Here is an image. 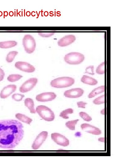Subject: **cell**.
I'll list each match as a JSON object with an SVG mask.
<instances>
[{
	"label": "cell",
	"instance_id": "10",
	"mask_svg": "<svg viewBox=\"0 0 125 167\" xmlns=\"http://www.w3.org/2000/svg\"><path fill=\"white\" fill-rule=\"evenodd\" d=\"M84 93V91L82 89L76 88L66 91L64 95L68 98H77L82 96Z\"/></svg>",
	"mask_w": 125,
	"mask_h": 167
},
{
	"label": "cell",
	"instance_id": "24",
	"mask_svg": "<svg viewBox=\"0 0 125 167\" xmlns=\"http://www.w3.org/2000/svg\"><path fill=\"white\" fill-rule=\"evenodd\" d=\"M96 72L99 74H104L105 73V62L100 64L97 68Z\"/></svg>",
	"mask_w": 125,
	"mask_h": 167
},
{
	"label": "cell",
	"instance_id": "2",
	"mask_svg": "<svg viewBox=\"0 0 125 167\" xmlns=\"http://www.w3.org/2000/svg\"><path fill=\"white\" fill-rule=\"evenodd\" d=\"M75 82L74 79L69 77H59L52 80L50 83V85L57 88L69 87L73 85Z\"/></svg>",
	"mask_w": 125,
	"mask_h": 167
},
{
	"label": "cell",
	"instance_id": "18",
	"mask_svg": "<svg viewBox=\"0 0 125 167\" xmlns=\"http://www.w3.org/2000/svg\"><path fill=\"white\" fill-rule=\"evenodd\" d=\"M105 91L104 85L102 86L93 90L89 94L88 97L92 98L98 94L104 92Z\"/></svg>",
	"mask_w": 125,
	"mask_h": 167
},
{
	"label": "cell",
	"instance_id": "20",
	"mask_svg": "<svg viewBox=\"0 0 125 167\" xmlns=\"http://www.w3.org/2000/svg\"><path fill=\"white\" fill-rule=\"evenodd\" d=\"M18 53V52L16 51H13L9 52L6 57V61L9 63L12 62Z\"/></svg>",
	"mask_w": 125,
	"mask_h": 167
},
{
	"label": "cell",
	"instance_id": "19",
	"mask_svg": "<svg viewBox=\"0 0 125 167\" xmlns=\"http://www.w3.org/2000/svg\"><path fill=\"white\" fill-rule=\"evenodd\" d=\"M15 117L19 120L28 124H30L32 121V119L31 118L24 114L20 113L16 114Z\"/></svg>",
	"mask_w": 125,
	"mask_h": 167
},
{
	"label": "cell",
	"instance_id": "29",
	"mask_svg": "<svg viewBox=\"0 0 125 167\" xmlns=\"http://www.w3.org/2000/svg\"><path fill=\"white\" fill-rule=\"evenodd\" d=\"M55 33V32H39L38 34L43 37H48L52 36Z\"/></svg>",
	"mask_w": 125,
	"mask_h": 167
},
{
	"label": "cell",
	"instance_id": "9",
	"mask_svg": "<svg viewBox=\"0 0 125 167\" xmlns=\"http://www.w3.org/2000/svg\"><path fill=\"white\" fill-rule=\"evenodd\" d=\"M15 66L20 70L28 73H32L35 70V68L33 66L26 62H17L15 64Z\"/></svg>",
	"mask_w": 125,
	"mask_h": 167
},
{
	"label": "cell",
	"instance_id": "27",
	"mask_svg": "<svg viewBox=\"0 0 125 167\" xmlns=\"http://www.w3.org/2000/svg\"><path fill=\"white\" fill-rule=\"evenodd\" d=\"M24 95L19 93L13 94L11 96L12 98L16 101H21L24 97Z\"/></svg>",
	"mask_w": 125,
	"mask_h": 167
},
{
	"label": "cell",
	"instance_id": "31",
	"mask_svg": "<svg viewBox=\"0 0 125 167\" xmlns=\"http://www.w3.org/2000/svg\"><path fill=\"white\" fill-rule=\"evenodd\" d=\"M5 75V74L4 71L0 68V82L3 79Z\"/></svg>",
	"mask_w": 125,
	"mask_h": 167
},
{
	"label": "cell",
	"instance_id": "26",
	"mask_svg": "<svg viewBox=\"0 0 125 167\" xmlns=\"http://www.w3.org/2000/svg\"><path fill=\"white\" fill-rule=\"evenodd\" d=\"M79 114V116L85 121L90 122L92 120V118L85 112H81Z\"/></svg>",
	"mask_w": 125,
	"mask_h": 167
},
{
	"label": "cell",
	"instance_id": "1",
	"mask_svg": "<svg viewBox=\"0 0 125 167\" xmlns=\"http://www.w3.org/2000/svg\"><path fill=\"white\" fill-rule=\"evenodd\" d=\"M23 127L18 121L0 120V148H13L18 145L23 137Z\"/></svg>",
	"mask_w": 125,
	"mask_h": 167
},
{
	"label": "cell",
	"instance_id": "3",
	"mask_svg": "<svg viewBox=\"0 0 125 167\" xmlns=\"http://www.w3.org/2000/svg\"><path fill=\"white\" fill-rule=\"evenodd\" d=\"M35 111L45 121H51L55 118V114L53 111L46 106L38 105L36 107Z\"/></svg>",
	"mask_w": 125,
	"mask_h": 167
},
{
	"label": "cell",
	"instance_id": "23",
	"mask_svg": "<svg viewBox=\"0 0 125 167\" xmlns=\"http://www.w3.org/2000/svg\"><path fill=\"white\" fill-rule=\"evenodd\" d=\"M79 119H76L74 120L69 121L65 123V126L69 129L72 130H75V125L77 124Z\"/></svg>",
	"mask_w": 125,
	"mask_h": 167
},
{
	"label": "cell",
	"instance_id": "6",
	"mask_svg": "<svg viewBox=\"0 0 125 167\" xmlns=\"http://www.w3.org/2000/svg\"><path fill=\"white\" fill-rule=\"evenodd\" d=\"M38 79L36 78L29 79L25 81L19 87V91L22 93H25L31 91L36 85Z\"/></svg>",
	"mask_w": 125,
	"mask_h": 167
},
{
	"label": "cell",
	"instance_id": "4",
	"mask_svg": "<svg viewBox=\"0 0 125 167\" xmlns=\"http://www.w3.org/2000/svg\"><path fill=\"white\" fill-rule=\"evenodd\" d=\"M85 57L83 54L77 52L69 53L65 55L64 59L66 62L72 65H77L80 64L84 60Z\"/></svg>",
	"mask_w": 125,
	"mask_h": 167
},
{
	"label": "cell",
	"instance_id": "8",
	"mask_svg": "<svg viewBox=\"0 0 125 167\" xmlns=\"http://www.w3.org/2000/svg\"><path fill=\"white\" fill-rule=\"evenodd\" d=\"M48 135V132L47 131L40 132L34 141L32 145V148L34 150L38 149L45 140Z\"/></svg>",
	"mask_w": 125,
	"mask_h": 167
},
{
	"label": "cell",
	"instance_id": "25",
	"mask_svg": "<svg viewBox=\"0 0 125 167\" xmlns=\"http://www.w3.org/2000/svg\"><path fill=\"white\" fill-rule=\"evenodd\" d=\"M93 103L96 105H100L105 103V95L100 96L95 99L93 101Z\"/></svg>",
	"mask_w": 125,
	"mask_h": 167
},
{
	"label": "cell",
	"instance_id": "16",
	"mask_svg": "<svg viewBox=\"0 0 125 167\" xmlns=\"http://www.w3.org/2000/svg\"><path fill=\"white\" fill-rule=\"evenodd\" d=\"M24 103L25 106L28 108L31 113H35L36 111L34 108V104L33 99L30 98H27L24 100Z\"/></svg>",
	"mask_w": 125,
	"mask_h": 167
},
{
	"label": "cell",
	"instance_id": "21",
	"mask_svg": "<svg viewBox=\"0 0 125 167\" xmlns=\"http://www.w3.org/2000/svg\"><path fill=\"white\" fill-rule=\"evenodd\" d=\"M73 112V110L72 109H68L62 111L60 114V116L65 119H68L69 117L68 114H72Z\"/></svg>",
	"mask_w": 125,
	"mask_h": 167
},
{
	"label": "cell",
	"instance_id": "28",
	"mask_svg": "<svg viewBox=\"0 0 125 167\" xmlns=\"http://www.w3.org/2000/svg\"><path fill=\"white\" fill-rule=\"evenodd\" d=\"M85 73H88L92 75H94V66H91L86 67Z\"/></svg>",
	"mask_w": 125,
	"mask_h": 167
},
{
	"label": "cell",
	"instance_id": "32",
	"mask_svg": "<svg viewBox=\"0 0 125 167\" xmlns=\"http://www.w3.org/2000/svg\"><path fill=\"white\" fill-rule=\"evenodd\" d=\"M101 113L104 114V109H103L101 111Z\"/></svg>",
	"mask_w": 125,
	"mask_h": 167
},
{
	"label": "cell",
	"instance_id": "11",
	"mask_svg": "<svg viewBox=\"0 0 125 167\" xmlns=\"http://www.w3.org/2000/svg\"><path fill=\"white\" fill-rule=\"evenodd\" d=\"M56 96V95L53 92H46L37 95L36 99L40 102H46L53 100Z\"/></svg>",
	"mask_w": 125,
	"mask_h": 167
},
{
	"label": "cell",
	"instance_id": "22",
	"mask_svg": "<svg viewBox=\"0 0 125 167\" xmlns=\"http://www.w3.org/2000/svg\"><path fill=\"white\" fill-rule=\"evenodd\" d=\"M23 76L19 74H11L7 78V80L10 82H14L19 80Z\"/></svg>",
	"mask_w": 125,
	"mask_h": 167
},
{
	"label": "cell",
	"instance_id": "14",
	"mask_svg": "<svg viewBox=\"0 0 125 167\" xmlns=\"http://www.w3.org/2000/svg\"><path fill=\"white\" fill-rule=\"evenodd\" d=\"M76 39L75 36L73 35H67L59 40L57 43L58 45L60 46H65L73 42Z\"/></svg>",
	"mask_w": 125,
	"mask_h": 167
},
{
	"label": "cell",
	"instance_id": "30",
	"mask_svg": "<svg viewBox=\"0 0 125 167\" xmlns=\"http://www.w3.org/2000/svg\"><path fill=\"white\" fill-rule=\"evenodd\" d=\"M77 106L79 108H85V105L87 103L84 102L82 101L77 102Z\"/></svg>",
	"mask_w": 125,
	"mask_h": 167
},
{
	"label": "cell",
	"instance_id": "7",
	"mask_svg": "<svg viewBox=\"0 0 125 167\" xmlns=\"http://www.w3.org/2000/svg\"><path fill=\"white\" fill-rule=\"evenodd\" d=\"M52 139L56 144L63 146H67L69 144V140L64 136L57 133L51 135Z\"/></svg>",
	"mask_w": 125,
	"mask_h": 167
},
{
	"label": "cell",
	"instance_id": "13",
	"mask_svg": "<svg viewBox=\"0 0 125 167\" xmlns=\"http://www.w3.org/2000/svg\"><path fill=\"white\" fill-rule=\"evenodd\" d=\"M17 86L15 85H9L4 87L1 91L0 97L1 98H7L16 89Z\"/></svg>",
	"mask_w": 125,
	"mask_h": 167
},
{
	"label": "cell",
	"instance_id": "17",
	"mask_svg": "<svg viewBox=\"0 0 125 167\" xmlns=\"http://www.w3.org/2000/svg\"><path fill=\"white\" fill-rule=\"evenodd\" d=\"M18 43L14 41H9L0 42V48L7 49L14 47L17 45Z\"/></svg>",
	"mask_w": 125,
	"mask_h": 167
},
{
	"label": "cell",
	"instance_id": "15",
	"mask_svg": "<svg viewBox=\"0 0 125 167\" xmlns=\"http://www.w3.org/2000/svg\"><path fill=\"white\" fill-rule=\"evenodd\" d=\"M82 83L90 85H94L98 83L97 80L87 75H83L81 79Z\"/></svg>",
	"mask_w": 125,
	"mask_h": 167
},
{
	"label": "cell",
	"instance_id": "12",
	"mask_svg": "<svg viewBox=\"0 0 125 167\" xmlns=\"http://www.w3.org/2000/svg\"><path fill=\"white\" fill-rule=\"evenodd\" d=\"M81 127L83 131L94 135H99L102 133L101 131L98 128L88 123L82 124Z\"/></svg>",
	"mask_w": 125,
	"mask_h": 167
},
{
	"label": "cell",
	"instance_id": "5",
	"mask_svg": "<svg viewBox=\"0 0 125 167\" xmlns=\"http://www.w3.org/2000/svg\"><path fill=\"white\" fill-rule=\"evenodd\" d=\"M23 45L26 52L31 54L34 52L36 47V42L34 38L31 35H25L23 38Z\"/></svg>",
	"mask_w": 125,
	"mask_h": 167
}]
</instances>
